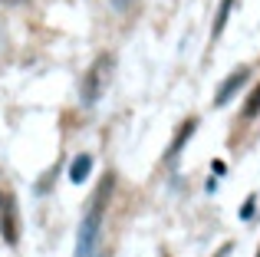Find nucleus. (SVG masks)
Segmentation results:
<instances>
[{
	"instance_id": "1",
	"label": "nucleus",
	"mask_w": 260,
	"mask_h": 257,
	"mask_svg": "<svg viewBox=\"0 0 260 257\" xmlns=\"http://www.w3.org/2000/svg\"><path fill=\"white\" fill-rule=\"evenodd\" d=\"M112 185H115V175H106L99 191L92 195V205H89L83 224H79V234H76V257H95V251H99V228H102V214H106Z\"/></svg>"
},
{
	"instance_id": "2",
	"label": "nucleus",
	"mask_w": 260,
	"mask_h": 257,
	"mask_svg": "<svg viewBox=\"0 0 260 257\" xmlns=\"http://www.w3.org/2000/svg\"><path fill=\"white\" fill-rule=\"evenodd\" d=\"M112 63H115L112 53H102V56L89 66V73H86V79H83V103L86 106H92V103H99V99H102L109 79H112V70H115Z\"/></svg>"
},
{
	"instance_id": "3",
	"label": "nucleus",
	"mask_w": 260,
	"mask_h": 257,
	"mask_svg": "<svg viewBox=\"0 0 260 257\" xmlns=\"http://www.w3.org/2000/svg\"><path fill=\"white\" fill-rule=\"evenodd\" d=\"M247 79H250V70H247V66H241V70H234V73H231V76L224 79L221 86H217V96H214V103H217V106H224V103H228V99L234 96L237 89H241L244 83H247Z\"/></svg>"
},
{
	"instance_id": "4",
	"label": "nucleus",
	"mask_w": 260,
	"mask_h": 257,
	"mask_svg": "<svg viewBox=\"0 0 260 257\" xmlns=\"http://www.w3.org/2000/svg\"><path fill=\"white\" fill-rule=\"evenodd\" d=\"M0 231H4V241H7V244H17V214H13V201H4Z\"/></svg>"
},
{
	"instance_id": "5",
	"label": "nucleus",
	"mask_w": 260,
	"mask_h": 257,
	"mask_svg": "<svg viewBox=\"0 0 260 257\" xmlns=\"http://www.w3.org/2000/svg\"><path fill=\"white\" fill-rule=\"evenodd\" d=\"M89 172H92V155H76V158H73V165H70V181H86L89 178Z\"/></svg>"
},
{
	"instance_id": "6",
	"label": "nucleus",
	"mask_w": 260,
	"mask_h": 257,
	"mask_svg": "<svg viewBox=\"0 0 260 257\" xmlns=\"http://www.w3.org/2000/svg\"><path fill=\"white\" fill-rule=\"evenodd\" d=\"M194 125H198V122H194V119H188V122H184V125H181V132H178V135H175V142H172V145H168V152H165V155H168V158H172V155H178V152H181V148H184V142H188V139H191V132H194Z\"/></svg>"
},
{
	"instance_id": "7",
	"label": "nucleus",
	"mask_w": 260,
	"mask_h": 257,
	"mask_svg": "<svg viewBox=\"0 0 260 257\" xmlns=\"http://www.w3.org/2000/svg\"><path fill=\"white\" fill-rule=\"evenodd\" d=\"M231 7H234V0H221V7H217V17H214V37H221L224 23H228V13Z\"/></svg>"
},
{
	"instance_id": "8",
	"label": "nucleus",
	"mask_w": 260,
	"mask_h": 257,
	"mask_svg": "<svg viewBox=\"0 0 260 257\" xmlns=\"http://www.w3.org/2000/svg\"><path fill=\"white\" fill-rule=\"evenodd\" d=\"M257 112H260V86H257V89H254V96H250L247 99V106H244V116H257Z\"/></svg>"
},
{
	"instance_id": "9",
	"label": "nucleus",
	"mask_w": 260,
	"mask_h": 257,
	"mask_svg": "<svg viewBox=\"0 0 260 257\" xmlns=\"http://www.w3.org/2000/svg\"><path fill=\"white\" fill-rule=\"evenodd\" d=\"M254 201H257V195H250V198L244 201V208H241V218H250V214H254Z\"/></svg>"
},
{
	"instance_id": "10",
	"label": "nucleus",
	"mask_w": 260,
	"mask_h": 257,
	"mask_svg": "<svg viewBox=\"0 0 260 257\" xmlns=\"http://www.w3.org/2000/svg\"><path fill=\"white\" fill-rule=\"evenodd\" d=\"M128 4H132V0H112V7H115V10H125Z\"/></svg>"
},
{
	"instance_id": "11",
	"label": "nucleus",
	"mask_w": 260,
	"mask_h": 257,
	"mask_svg": "<svg viewBox=\"0 0 260 257\" xmlns=\"http://www.w3.org/2000/svg\"><path fill=\"white\" fill-rule=\"evenodd\" d=\"M10 4H17V0H10Z\"/></svg>"
},
{
	"instance_id": "12",
	"label": "nucleus",
	"mask_w": 260,
	"mask_h": 257,
	"mask_svg": "<svg viewBox=\"0 0 260 257\" xmlns=\"http://www.w3.org/2000/svg\"><path fill=\"white\" fill-rule=\"evenodd\" d=\"M161 257H168V254H161Z\"/></svg>"
},
{
	"instance_id": "13",
	"label": "nucleus",
	"mask_w": 260,
	"mask_h": 257,
	"mask_svg": "<svg viewBox=\"0 0 260 257\" xmlns=\"http://www.w3.org/2000/svg\"><path fill=\"white\" fill-rule=\"evenodd\" d=\"M257 257H260V251H257Z\"/></svg>"
}]
</instances>
